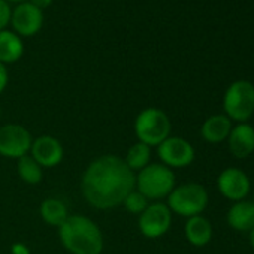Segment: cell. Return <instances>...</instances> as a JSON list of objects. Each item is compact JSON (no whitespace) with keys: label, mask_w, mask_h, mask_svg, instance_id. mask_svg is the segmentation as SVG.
<instances>
[{"label":"cell","mask_w":254,"mask_h":254,"mask_svg":"<svg viewBox=\"0 0 254 254\" xmlns=\"http://www.w3.org/2000/svg\"><path fill=\"white\" fill-rule=\"evenodd\" d=\"M136 187V175L115 154L94 159L82 174L81 191L96 209H112L123 203Z\"/></svg>","instance_id":"obj_1"},{"label":"cell","mask_w":254,"mask_h":254,"mask_svg":"<svg viewBox=\"0 0 254 254\" xmlns=\"http://www.w3.org/2000/svg\"><path fill=\"white\" fill-rule=\"evenodd\" d=\"M59 238L63 247L72 254H100L103 235L100 227L81 214L69 215L59 227Z\"/></svg>","instance_id":"obj_2"},{"label":"cell","mask_w":254,"mask_h":254,"mask_svg":"<svg viewBox=\"0 0 254 254\" xmlns=\"http://www.w3.org/2000/svg\"><path fill=\"white\" fill-rule=\"evenodd\" d=\"M135 189L148 200L168 197L175 189V174L162 163H150L138 172Z\"/></svg>","instance_id":"obj_3"},{"label":"cell","mask_w":254,"mask_h":254,"mask_svg":"<svg viewBox=\"0 0 254 254\" xmlns=\"http://www.w3.org/2000/svg\"><path fill=\"white\" fill-rule=\"evenodd\" d=\"M171 120L165 111L159 108L142 109L135 120V133L139 142L151 147H159L171 136Z\"/></svg>","instance_id":"obj_4"},{"label":"cell","mask_w":254,"mask_h":254,"mask_svg":"<svg viewBox=\"0 0 254 254\" xmlns=\"http://www.w3.org/2000/svg\"><path fill=\"white\" fill-rule=\"evenodd\" d=\"M209 202L206 189L197 183H187L175 187L168 196V208L181 217L200 215Z\"/></svg>","instance_id":"obj_5"},{"label":"cell","mask_w":254,"mask_h":254,"mask_svg":"<svg viewBox=\"0 0 254 254\" xmlns=\"http://www.w3.org/2000/svg\"><path fill=\"white\" fill-rule=\"evenodd\" d=\"M226 117L238 123H245L254 112V85L248 81H235L229 85L223 97Z\"/></svg>","instance_id":"obj_6"},{"label":"cell","mask_w":254,"mask_h":254,"mask_svg":"<svg viewBox=\"0 0 254 254\" xmlns=\"http://www.w3.org/2000/svg\"><path fill=\"white\" fill-rule=\"evenodd\" d=\"M32 135L20 124H6L0 127V156L8 159H21L30 151Z\"/></svg>","instance_id":"obj_7"},{"label":"cell","mask_w":254,"mask_h":254,"mask_svg":"<svg viewBox=\"0 0 254 254\" xmlns=\"http://www.w3.org/2000/svg\"><path fill=\"white\" fill-rule=\"evenodd\" d=\"M171 224H172V212L168 208V205L162 202L150 203L138 220L141 233L150 239L163 236L171 229Z\"/></svg>","instance_id":"obj_8"},{"label":"cell","mask_w":254,"mask_h":254,"mask_svg":"<svg viewBox=\"0 0 254 254\" xmlns=\"http://www.w3.org/2000/svg\"><path fill=\"white\" fill-rule=\"evenodd\" d=\"M159 159L162 160V165L168 168H186L193 163L194 160V148L193 145L178 136H169L157 147Z\"/></svg>","instance_id":"obj_9"},{"label":"cell","mask_w":254,"mask_h":254,"mask_svg":"<svg viewBox=\"0 0 254 254\" xmlns=\"http://www.w3.org/2000/svg\"><path fill=\"white\" fill-rule=\"evenodd\" d=\"M217 187L221 196H224L229 200L239 202L247 197L251 184L248 175L244 171L238 168H227L218 175Z\"/></svg>","instance_id":"obj_10"},{"label":"cell","mask_w":254,"mask_h":254,"mask_svg":"<svg viewBox=\"0 0 254 254\" xmlns=\"http://www.w3.org/2000/svg\"><path fill=\"white\" fill-rule=\"evenodd\" d=\"M11 23L18 36H35L44 26V12L29 2L20 3L11 17Z\"/></svg>","instance_id":"obj_11"},{"label":"cell","mask_w":254,"mask_h":254,"mask_svg":"<svg viewBox=\"0 0 254 254\" xmlns=\"http://www.w3.org/2000/svg\"><path fill=\"white\" fill-rule=\"evenodd\" d=\"M30 156L41 168H54L63 160V147L54 136L44 135L32 142Z\"/></svg>","instance_id":"obj_12"},{"label":"cell","mask_w":254,"mask_h":254,"mask_svg":"<svg viewBox=\"0 0 254 254\" xmlns=\"http://www.w3.org/2000/svg\"><path fill=\"white\" fill-rule=\"evenodd\" d=\"M227 139L230 154L236 159H247L254 151V127L248 123H238Z\"/></svg>","instance_id":"obj_13"},{"label":"cell","mask_w":254,"mask_h":254,"mask_svg":"<svg viewBox=\"0 0 254 254\" xmlns=\"http://www.w3.org/2000/svg\"><path fill=\"white\" fill-rule=\"evenodd\" d=\"M227 224L236 232H250L254 227V203L245 199L235 202L227 211Z\"/></svg>","instance_id":"obj_14"},{"label":"cell","mask_w":254,"mask_h":254,"mask_svg":"<svg viewBox=\"0 0 254 254\" xmlns=\"http://www.w3.org/2000/svg\"><path fill=\"white\" fill-rule=\"evenodd\" d=\"M232 120L226 115H211L202 124V138L209 144H220L229 138L232 130Z\"/></svg>","instance_id":"obj_15"},{"label":"cell","mask_w":254,"mask_h":254,"mask_svg":"<svg viewBox=\"0 0 254 254\" xmlns=\"http://www.w3.org/2000/svg\"><path fill=\"white\" fill-rule=\"evenodd\" d=\"M184 233L187 241L194 247H205L212 238V224L208 218L202 215H194L187 218L184 226Z\"/></svg>","instance_id":"obj_16"},{"label":"cell","mask_w":254,"mask_h":254,"mask_svg":"<svg viewBox=\"0 0 254 254\" xmlns=\"http://www.w3.org/2000/svg\"><path fill=\"white\" fill-rule=\"evenodd\" d=\"M24 54V44L15 32H0V63H15Z\"/></svg>","instance_id":"obj_17"},{"label":"cell","mask_w":254,"mask_h":254,"mask_svg":"<svg viewBox=\"0 0 254 254\" xmlns=\"http://www.w3.org/2000/svg\"><path fill=\"white\" fill-rule=\"evenodd\" d=\"M39 212H41L42 220L47 224L54 226V227H60L66 221V218L69 217L67 206L60 199H56V197L45 199L41 203Z\"/></svg>","instance_id":"obj_18"},{"label":"cell","mask_w":254,"mask_h":254,"mask_svg":"<svg viewBox=\"0 0 254 254\" xmlns=\"http://www.w3.org/2000/svg\"><path fill=\"white\" fill-rule=\"evenodd\" d=\"M123 160H124V163L127 165V168H129L130 171L139 172L145 166L150 165L151 148L148 145L142 144V142H136L129 150H127V154H126V157Z\"/></svg>","instance_id":"obj_19"},{"label":"cell","mask_w":254,"mask_h":254,"mask_svg":"<svg viewBox=\"0 0 254 254\" xmlns=\"http://www.w3.org/2000/svg\"><path fill=\"white\" fill-rule=\"evenodd\" d=\"M17 169H18V175L20 178L26 183V184H39L42 181V177H44V172H42V168L38 165V162L26 154L23 156L21 159H18V165H17Z\"/></svg>","instance_id":"obj_20"},{"label":"cell","mask_w":254,"mask_h":254,"mask_svg":"<svg viewBox=\"0 0 254 254\" xmlns=\"http://www.w3.org/2000/svg\"><path fill=\"white\" fill-rule=\"evenodd\" d=\"M121 205L126 208L127 212L141 215L150 203H148V199H147L145 196H142V194L135 189L132 193H129V194L126 196V199L123 200Z\"/></svg>","instance_id":"obj_21"},{"label":"cell","mask_w":254,"mask_h":254,"mask_svg":"<svg viewBox=\"0 0 254 254\" xmlns=\"http://www.w3.org/2000/svg\"><path fill=\"white\" fill-rule=\"evenodd\" d=\"M12 9L6 0H0V32L5 30V27L11 23Z\"/></svg>","instance_id":"obj_22"},{"label":"cell","mask_w":254,"mask_h":254,"mask_svg":"<svg viewBox=\"0 0 254 254\" xmlns=\"http://www.w3.org/2000/svg\"><path fill=\"white\" fill-rule=\"evenodd\" d=\"M9 82V75H8V69L3 63H0V94H2L6 88Z\"/></svg>","instance_id":"obj_23"},{"label":"cell","mask_w":254,"mask_h":254,"mask_svg":"<svg viewBox=\"0 0 254 254\" xmlns=\"http://www.w3.org/2000/svg\"><path fill=\"white\" fill-rule=\"evenodd\" d=\"M11 254H32V253L24 242H15L11 247Z\"/></svg>","instance_id":"obj_24"},{"label":"cell","mask_w":254,"mask_h":254,"mask_svg":"<svg viewBox=\"0 0 254 254\" xmlns=\"http://www.w3.org/2000/svg\"><path fill=\"white\" fill-rule=\"evenodd\" d=\"M27 2L32 3L33 6H36L38 9L44 11L45 8H48L53 3V0H27Z\"/></svg>","instance_id":"obj_25"},{"label":"cell","mask_w":254,"mask_h":254,"mask_svg":"<svg viewBox=\"0 0 254 254\" xmlns=\"http://www.w3.org/2000/svg\"><path fill=\"white\" fill-rule=\"evenodd\" d=\"M250 244H251V247H253V250H254V227L250 230Z\"/></svg>","instance_id":"obj_26"},{"label":"cell","mask_w":254,"mask_h":254,"mask_svg":"<svg viewBox=\"0 0 254 254\" xmlns=\"http://www.w3.org/2000/svg\"><path fill=\"white\" fill-rule=\"evenodd\" d=\"M6 2H15V3H23V2H27V0H6Z\"/></svg>","instance_id":"obj_27"},{"label":"cell","mask_w":254,"mask_h":254,"mask_svg":"<svg viewBox=\"0 0 254 254\" xmlns=\"http://www.w3.org/2000/svg\"><path fill=\"white\" fill-rule=\"evenodd\" d=\"M253 203H254V199H253Z\"/></svg>","instance_id":"obj_28"}]
</instances>
